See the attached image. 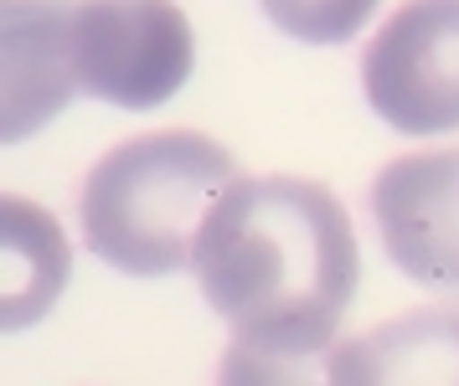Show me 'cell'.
<instances>
[{
	"label": "cell",
	"mask_w": 459,
	"mask_h": 386,
	"mask_svg": "<svg viewBox=\"0 0 459 386\" xmlns=\"http://www.w3.org/2000/svg\"><path fill=\"white\" fill-rule=\"evenodd\" d=\"M331 386H459V305H423L325 350Z\"/></svg>",
	"instance_id": "obj_7"
},
{
	"label": "cell",
	"mask_w": 459,
	"mask_h": 386,
	"mask_svg": "<svg viewBox=\"0 0 459 386\" xmlns=\"http://www.w3.org/2000/svg\"><path fill=\"white\" fill-rule=\"evenodd\" d=\"M284 37L305 47H346L377 16L382 0H258Z\"/></svg>",
	"instance_id": "obj_9"
},
{
	"label": "cell",
	"mask_w": 459,
	"mask_h": 386,
	"mask_svg": "<svg viewBox=\"0 0 459 386\" xmlns=\"http://www.w3.org/2000/svg\"><path fill=\"white\" fill-rule=\"evenodd\" d=\"M217 386H331V371L325 356H284L232 335L217 366Z\"/></svg>",
	"instance_id": "obj_10"
},
{
	"label": "cell",
	"mask_w": 459,
	"mask_h": 386,
	"mask_svg": "<svg viewBox=\"0 0 459 386\" xmlns=\"http://www.w3.org/2000/svg\"><path fill=\"white\" fill-rule=\"evenodd\" d=\"M191 273L238 340L284 356H325L361 284V253L331 185L243 176L207 211Z\"/></svg>",
	"instance_id": "obj_1"
},
{
	"label": "cell",
	"mask_w": 459,
	"mask_h": 386,
	"mask_svg": "<svg viewBox=\"0 0 459 386\" xmlns=\"http://www.w3.org/2000/svg\"><path fill=\"white\" fill-rule=\"evenodd\" d=\"M196 31L176 0H78L73 73L78 93L129 114H150L186 88Z\"/></svg>",
	"instance_id": "obj_3"
},
{
	"label": "cell",
	"mask_w": 459,
	"mask_h": 386,
	"mask_svg": "<svg viewBox=\"0 0 459 386\" xmlns=\"http://www.w3.org/2000/svg\"><path fill=\"white\" fill-rule=\"evenodd\" d=\"M361 93L387 129L438 140L459 129V0H408L361 52Z\"/></svg>",
	"instance_id": "obj_4"
},
{
	"label": "cell",
	"mask_w": 459,
	"mask_h": 386,
	"mask_svg": "<svg viewBox=\"0 0 459 386\" xmlns=\"http://www.w3.org/2000/svg\"><path fill=\"white\" fill-rule=\"evenodd\" d=\"M372 222L403 279L459 294V150L387 160L372 181Z\"/></svg>",
	"instance_id": "obj_5"
},
{
	"label": "cell",
	"mask_w": 459,
	"mask_h": 386,
	"mask_svg": "<svg viewBox=\"0 0 459 386\" xmlns=\"http://www.w3.org/2000/svg\"><path fill=\"white\" fill-rule=\"evenodd\" d=\"M238 181V160L196 129L134 134L88 170L78 196L83 243L129 279L181 273L207 211Z\"/></svg>",
	"instance_id": "obj_2"
},
{
	"label": "cell",
	"mask_w": 459,
	"mask_h": 386,
	"mask_svg": "<svg viewBox=\"0 0 459 386\" xmlns=\"http://www.w3.org/2000/svg\"><path fill=\"white\" fill-rule=\"evenodd\" d=\"M73 93V0H0V144L42 134Z\"/></svg>",
	"instance_id": "obj_6"
},
{
	"label": "cell",
	"mask_w": 459,
	"mask_h": 386,
	"mask_svg": "<svg viewBox=\"0 0 459 386\" xmlns=\"http://www.w3.org/2000/svg\"><path fill=\"white\" fill-rule=\"evenodd\" d=\"M73 279L63 222L31 196L0 191V335L42 325Z\"/></svg>",
	"instance_id": "obj_8"
}]
</instances>
